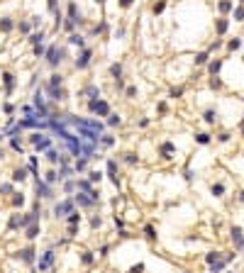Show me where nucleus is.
Wrapping results in <instances>:
<instances>
[{"label": "nucleus", "mask_w": 244, "mask_h": 273, "mask_svg": "<svg viewBox=\"0 0 244 273\" xmlns=\"http://www.w3.org/2000/svg\"><path fill=\"white\" fill-rule=\"evenodd\" d=\"M71 200H64V203H59V205H56V217H64V215H68L71 212Z\"/></svg>", "instance_id": "1"}, {"label": "nucleus", "mask_w": 244, "mask_h": 273, "mask_svg": "<svg viewBox=\"0 0 244 273\" xmlns=\"http://www.w3.org/2000/svg\"><path fill=\"white\" fill-rule=\"evenodd\" d=\"M232 239H234L237 249H244V236H242V229H239V227H234V229H232Z\"/></svg>", "instance_id": "2"}, {"label": "nucleus", "mask_w": 244, "mask_h": 273, "mask_svg": "<svg viewBox=\"0 0 244 273\" xmlns=\"http://www.w3.org/2000/svg\"><path fill=\"white\" fill-rule=\"evenodd\" d=\"M51 261H54V254H51V251H47V254H44V259L39 261V271H47Z\"/></svg>", "instance_id": "3"}, {"label": "nucleus", "mask_w": 244, "mask_h": 273, "mask_svg": "<svg viewBox=\"0 0 244 273\" xmlns=\"http://www.w3.org/2000/svg\"><path fill=\"white\" fill-rule=\"evenodd\" d=\"M59 54H61V51H56V46H51V49H49L47 56H49V64H51V66H56V61H61V59H56Z\"/></svg>", "instance_id": "4"}, {"label": "nucleus", "mask_w": 244, "mask_h": 273, "mask_svg": "<svg viewBox=\"0 0 244 273\" xmlns=\"http://www.w3.org/2000/svg\"><path fill=\"white\" fill-rule=\"evenodd\" d=\"M88 59H90V51H83V56L76 61V66H78V68H86V66H88Z\"/></svg>", "instance_id": "5"}, {"label": "nucleus", "mask_w": 244, "mask_h": 273, "mask_svg": "<svg viewBox=\"0 0 244 273\" xmlns=\"http://www.w3.org/2000/svg\"><path fill=\"white\" fill-rule=\"evenodd\" d=\"M107 173L112 178V183H117V176H115V161H107Z\"/></svg>", "instance_id": "6"}, {"label": "nucleus", "mask_w": 244, "mask_h": 273, "mask_svg": "<svg viewBox=\"0 0 244 273\" xmlns=\"http://www.w3.org/2000/svg\"><path fill=\"white\" fill-rule=\"evenodd\" d=\"M76 200H78L81 205H93V200H95V197H86V195H78Z\"/></svg>", "instance_id": "7"}, {"label": "nucleus", "mask_w": 244, "mask_h": 273, "mask_svg": "<svg viewBox=\"0 0 244 273\" xmlns=\"http://www.w3.org/2000/svg\"><path fill=\"white\" fill-rule=\"evenodd\" d=\"M37 232H39V227H37V224H32V227L27 229V236H29V239H34V236H37Z\"/></svg>", "instance_id": "8"}, {"label": "nucleus", "mask_w": 244, "mask_h": 273, "mask_svg": "<svg viewBox=\"0 0 244 273\" xmlns=\"http://www.w3.org/2000/svg\"><path fill=\"white\" fill-rule=\"evenodd\" d=\"M71 44H78V46H83V37H78V34H73V37L68 39Z\"/></svg>", "instance_id": "9"}, {"label": "nucleus", "mask_w": 244, "mask_h": 273, "mask_svg": "<svg viewBox=\"0 0 244 273\" xmlns=\"http://www.w3.org/2000/svg\"><path fill=\"white\" fill-rule=\"evenodd\" d=\"M78 220H81V217H78V212H71V215H68V224H76Z\"/></svg>", "instance_id": "10"}, {"label": "nucleus", "mask_w": 244, "mask_h": 273, "mask_svg": "<svg viewBox=\"0 0 244 273\" xmlns=\"http://www.w3.org/2000/svg\"><path fill=\"white\" fill-rule=\"evenodd\" d=\"M3 81H5V85H8V90L12 88V76L10 73H3Z\"/></svg>", "instance_id": "11"}, {"label": "nucleus", "mask_w": 244, "mask_h": 273, "mask_svg": "<svg viewBox=\"0 0 244 273\" xmlns=\"http://www.w3.org/2000/svg\"><path fill=\"white\" fill-rule=\"evenodd\" d=\"M224 29H227V20H220V22H217V32L222 34Z\"/></svg>", "instance_id": "12"}, {"label": "nucleus", "mask_w": 244, "mask_h": 273, "mask_svg": "<svg viewBox=\"0 0 244 273\" xmlns=\"http://www.w3.org/2000/svg\"><path fill=\"white\" fill-rule=\"evenodd\" d=\"M32 254H34L32 249H25V251H22V259H25V261H32Z\"/></svg>", "instance_id": "13"}, {"label": "nucleus", "mask_w": 244, "mask_h": 273, "mask_svg": "<svg viewBox=\"0 0 244 273\" xmlns=\"http://www.w3.org/2000/svg\"><path fill=\"white\" fill-rule=\"evenodd\" d=\"M230 7H232V3H227V0H222V3H220V10H222V12H227Z\"/></svg>", "instance_id": "14"}, {"label": "nucleus", "mask_w": 244, "mask_h": 273, "mask_svg": "<svg viewBox=\"0 0 244 273\" xmlns=\"http://www.w3.org/2000/svg\"><path fill=\"white\" fill-rule=\"evenodd\" d=\"M205 61H208V54H198L195 56V64H205Z\"/></svg>", "instance_id": "15"}, {"label": "nucleus", "mask_w": 244, "mask_h": 273, "mask_svg": "<svg viewBox=\"0 0 244 273\" xmlns=\"http://www.w3.org/2000/svg\"><path fill=\"white\" fill-rule=\"evenodd\" d=\"M0 27L8 32V29H12V22H10V20H3V22H0Z\"/></svg>", "instance_id": "16"}, {"label": "nucleus", "mask_w": 244, "mask_h": 273, "mask_svg": "<svg viewBox=\"0 0 244 273\" xmlns=\"http://www.w3.org/2000/svg\"><path fill=\"white\" fill-rule=\"evenodd\" d=\"M208 261H210V263H215V261H220V254H217V251H215V254H210V256H208Z\"/></svg>", "instance_id": "17"}, {"label": "nucleus", "mask_w": 244, "mask_h": 273, "mask_svg": "<svg viewBox=\"0 0 244 273\" xmlns=\"http://www.w3.org/2000/svg\"><path fill=\"white\" fill-rule=\"evenodd\" d=\"M120 73H122V68H120V66H112V76L120 78Z\"/></svg>", "instance_id": "18"}, {"label": "nucleus", "mask_w": 244, "mask_h": 273, "mask_svg": "<svg viewBox=\"0 0 244 273\" xmlns=\"http://www.w3.org/2000/svg\"><path fill=\"white\" fill-rule=\"evenodd\" d=\"M107 122H110V124H120V117H117V115H110Z\"/></svg>", "instance_id": "19"}, {"label": "nucleus", "mask_w": 244, "mask_h": 273, "mask_svg": "<svg viewBox=\"0 0 244 273\" xmlns=\"http://www.w3.org/2000/svg\"><path fill=\"white\" fill-rule=\"evenodd\" d=\"M208 139H210L208 134H198V141H200V144H208Z\"/></svg>", "instance_id": "20"}, {"label": "nucleus", "mask_w": 244, "mask_h": 273, "mask_svg": "<svg viewBox=\"0 0 244 273\" xmlns=\"http://www.w3.org/2000/svg\"><path fill=\"white\" fill-rule=\"evenodd\" d=\"M12 178H15V180H22V178H25V171H15Z\"/></svg>", "instance_id": "21"}, {"label": "nucleus", "mask_w": 244, "mask_h": 273, "mask_svg": "<svg viewBox=\"0 0 244 273\" xmlns=\"http://www.w3.org/2000/svg\"><path fill=\"white\" fill-rule=\"evenodd\" d=\"M234 17H237V20H244V7H239V10L234 12Z\"/></svg>", "instance_id": "22"}, {"label": "nucleus", "mask_w": 244, "mask_h": 273, "mask_svg": "<svg viewBox=\"0 0 244 273\" xmlns=\"http://www.w3.org/2000/svg\"><path fill=\"white\" fill-rule=\"evenodd\" d=\"M220 66H222V64H220V61H215V64L210 66V71H212V73H217V71H220Z\"/></svg>", "instance_id": "23"}, {"label": "nucleus", "mask_w": 244, "mask_h": 273, "mask_svg": "<svg viewBox=\"0 0 244 273\" xmlns=\"http://www.w3.org/2000/svg\"><path fill=\"white\" fill-rule=\"evenodd\" d=\"M142 271H144V266L139 263V266H134V268H132V271H129V273H142Z\"/></svg>", "instance_id": "24"}, {"label": "nucleus", "mask_w": 244, "mask_h": 273, "mask_svg": "<svg viewBox=\"0 0 244 273\" xmlns=\"http://www.w3.org/2000/svg\"><path fill=\"white\" fill-rule=\"evenodd\" d=\"M120 5H122V7H129V5H132V0H120Z\"/></svg>", "instance_id": "25"}, {"label": "nucleus", "mask_w": 244, "mask_h": 273, "mask_svg": "<svg viewBox=\"0 0 244 273\" xmlns=\"http://www.w3.org/2000/svg\"><path fill=\"white\" fill-rule=\"evenodd\" d=\"M242 203H244V193H242Z\"/></svg>", "instance_id": "26"}, {"label": "nucleus", "mask_w": 244, "mask_h": 273, "mask_svg": "<svg viewBox=\"0 0 244 273\" xmlns=\"http://www.w3.org/2000/svg\"><path fill=\"white\" fill-rule=\"evenodd\" d=\"M242 3H244V0H242Z\"/></svg>", "instance_id": "27"}]
</instances>
